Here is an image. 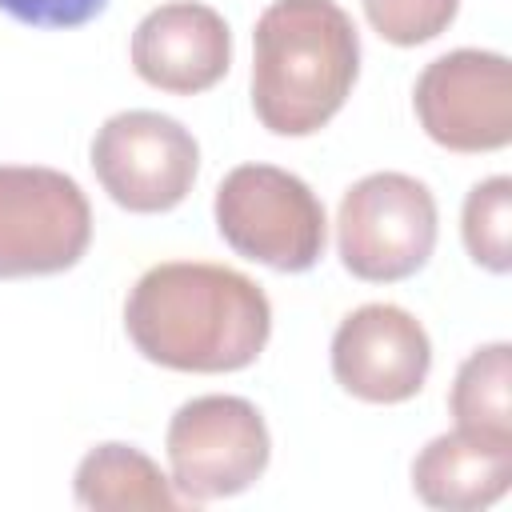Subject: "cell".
I'll use <instances>...</instances> for the list:
<instances>
[{
  "label": "cell",
  "instance_id": "cell-1",
  "mask_svg": "<svg viewBox=\"0 0 512 512\" xmlns=\"http://www.w3.org/2000/svg\"><path fill=\"white\" fill-rule=\"evenodd\" d=\"M136 352L172 372H240L272 336V304L256 280L204 260L148 268L124 300Z\"/></svg>",
  "mask_w": 512,
  "mask_h": 512
},
{
  "label": "cell",
  "instance_id": "cell-2",
  "mask_svg": "<svg viewBox=\"0 0 512 512\" xmlns=\"http://www.w3.org/2000/svg\"><path fill=\"white\" fill-rule=\"evenodd\" d=\"M360 32L336 0H272L252 32V108L276 136L320 132L352 96Z\"/></svg>",
  "mask_w": 512,
  "mask_h": 512
},
{
  "label": "cell",
  "instance_id": "cell-3",
  "mask_svg": "<svg viewBox=\"0 0 512 512\" xmlns=\"http://www.w3.org/2000/svg\"><path fill=\"white\" fill-rule=\"evenodd\" d=\"M224 244L276 272H308L328 244V216L320 196L288 168L240 164L212 200Z\"/></svg>",
  "mask_w": 512,
  "mask_h": 512
},
{
  "label": "cell",
  "instance_id": "cell-4",
  "mask_svg": "<svg viewBox=\"0 0 512 512\" xmlns=\"http://www.w3.org/2000/svg\"><path fill=\"white\" fill-rule=\"evenodd\" d=\"M436 248V200L408 172H372L340 196L336 252L368 284L408 280Z\"/></svg>",
  "mask_w": 512,
  "mask_h": 512
},
{
  "label": "cell",
  "instance_id": "cell-5",
  "mask_svg": "<svg viewBox=\"0 0 512 512\" xmlns=\"http://www.w3.org/2000/svg\"><path fill=\"white\" fill-rule=\"evenodd\" d=\"M168 468L172 488L188 504H208L248 492L268 460L272 436L260 408L244 396H196L168 420Z\"/></svg>",
  "mask_w": 512,
  "mask_h": 512
},
{
  "label": "cell",
  "instance_id": "cell-6",
  "mask_svg": "<svg viewBox=\"0 0 512 512\" xmlns=\"http://www.w3.org/2000/svg\"><path fill=\"white\" fill-rule=\"evenodd\" d=\"M92 240L84 188L44 164H0V280L56 276Z\"/></svg>",
  "mask_w": 512,
  "mask_h": 512
},
{
  "label": "cell",
  "instance_id": "cell-7",
  "mask_svg": "<svg viewBox=\"0 0 512 512\" xmlns=\"http://www.w3.org/2000/svg\"><path fill=\"white\" fill-rule=\"evenodd\" d=\"M92 172L124 212H168L196 184L200 144L164 112H116L92 136Z\"/></svg>",
  "mask_w": 512,
  "mask_h": 512
},
{
  "label": "cell",
  "instance_id": "cell-8",
  "mask_svg": "<svg viewBox=\"0 0 512 512\" xmlns=\"http://www.w3.org/2000/svg\"><path fill=\"white\" fill-rule=\"evenodd\" d=\"M412 108L448 152H500L512 144V64L484 48L444 52L416 76Z\"/></svg>",
  "mask_w": 512,
  "mask_h": 512
},
{
  "label": "cell",
  "instance_id": "cell-9",
  "mask_svg": "<svg viewBox=\"0 0 512 512\" xmlns=\"http://www.w3.org/2000/svg\"><path fill=\"white\" fill-rule=\"evenodd\" d=\"M432 368L424 324L400 304H360L332 332V376L364 404L412 400Z\"/></svg>",
  "mask_w": 512,
  "mask_h": 512
},
{
  "label": "cell",
  "instance_id": "cell-10",
  "mask_svg": "<svg viewBox=\"0 0 512 512\" xmlns=\"http://www.w3.org/2000/svg\"><path fill=\"white\" fill-rule=\"evenodd\" d=\"M232 64L228 20L196 0H168L152 8L132 32V68L144 84L196 96L224 80Z\"/></svg>",
  "mask_w": 512,
  "mask_h": 512
},
{
  "label": "cell",
  "instance_id": "cell-11",
  "mask_svg": "<svg viewBox=\"0 0 512 512\" xmlns=\"http://www.w3.org/2000/svg\"><path fill=\"white\" fill-rule=\"evenodd\" d=\"M512 488V436L452 428L412 460V492L428 508L480 512Z\"/></svg>",
  "mask_w": 512,
  "mask_h": 512
},
{
  "label": "cell",
  "instance_id": "cell-12",
  "mask_svg": "<svg viewBox=\"0 0 512 512\" xmlns=\"http://www.w3.org/2000/svg\"><path fill=\"white\" fill-rule=\"evenodd\" d=\"M72 492L76 504L92 512H172L180 504L160 464L120 440L84 452V460L76 464Z\"/></svg>",
  "mask_w": 512,
  "mask_h": 512
},
{
  "label": "cell",
  "instance_id": "cell-13",
  "mask_svg": "<svg viewBox=\"0 0 512 512\" xmlns=\"http://www.w3.org/2000/svg\"><path fill=\"white\" fill-rule=\"evenodd\" d=\"M512 348L504 340L484 344L464 356L452 380L448 408L456 428L512 436Z\"/></svg>",
  "mask_w": 512,
  "mask_h": 512
},
{
  "label": "cell",
  "instance_id": "cell-14",
  "mask_svg": "<svg viewBox=\"0 0 512 512\" xmlns=\"http://www.w3.org/2000/svg\"><path fill=\"white\" fill-rule=\"evenodd\" d=\"M460 236L468 256L504 276L512 268V180L488 176L468 188L464 212H460Z\"/></svg>",
  "mask_w": 512,
  "mask_h": 512
},
{
  "label": "cell",
  "instance_id": "cell-15",
  "mask_svg": "<svg viewBox=\"0 0 512 512\" xmlns=\"http://www.w3.org/2000/svg\"><path fill=\"white\" fill-rule=\"evenodd\" d=\"M460 12V0H364L368 24L396 48L436 40Z\"/></svg>",
  "mask_w": 512,
  "mask_h": 512
},
{
  "label": "cell",
  "instance_id": "cell-16",
  "mask_svg": "<svg viewBox=\"0 0 512 512\" xmlns=\"http://www.w3.org/2000/svg\"><path fill=\"white\" fill-rule=\"evenodd\" d=\"M104 8L108 0H0V12L28 28H80Z\"/></svg>",
  "mask_w": 512,
  "mask_h": 512
}]
</instances>
